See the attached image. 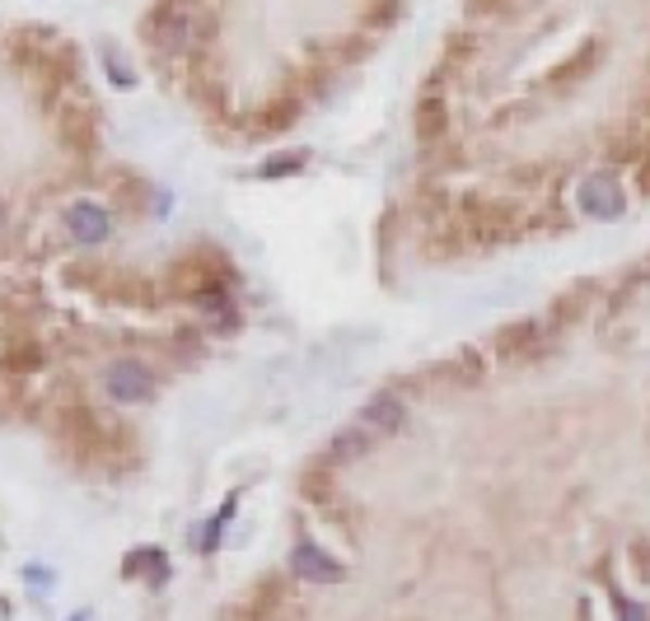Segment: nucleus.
<instances>
[{
    "label": "nucleus",
    "instance_id": "obj_1",
    "mask_svg": "<svg viewBox=\"0 0 650 621\" xmlns=\"http://www.w3.org/2000/svg\"><path fill=\"white\" fill-rule=\"evenodd\" d=\"M207 34H211L207 14H201L197 5H188V0H164V5L146 20V38H150L160 52H168V56L197 52L201 42H207Z\"/></svg>",
    "mask_w": 650,
    "mask_h": 621
},
{
    "label": "nucleus",
    "instance_id": "obj_2",
    "mask_svg": "<svg viewBox=\"0 0 650 621\" xmlns=\"http://www.w3.org/2000/svg\"><path fill=\"white\" fill-rule=\"evenodd\" d=\"M576 206L590 215V220H617V215L627 211V197H623V182H617V174H609V168H599V174L580 178L576 188Z\"/></svg>",
    "mask_w": 650,
    "mask_h": 621
},
{
    "label": "nucleus",
    "instance_id": "obj_3",
    "mask_svg": "<svg viewBox=\"0 0 650 621\" xmlns=\"http://www.w3.org/2000/svg\"><path fill=\"white\" fill-rule=\"evenodd\" d=\"M103 383H108V397L113 402H150L154 397V375L141 360H117Z\"/></svg>",
    "mask_w": 650,
    "mask_h": 621
},
{
    "label": "nucleus",
    "instance_id": "obj_4",
    "mask_svg": "<svg viewBox=\"0 0 650 621\" xmlns=\"http://www.w3.org/2000/svg\"><path fill=\"white\" fill-rule=\"evenodd\" d=\"M290 570H296L304 584H337V580H342V566H337L333 556L323 552L318 542H309V537L296 542V552H290Z\"/></svg>",
    "mask_w": 650,
    "mask_h": 621
},
{
    "label": "nucleus",
    "instance_id": "obj_5",
    "mask_svg": "<svg viewBox=\"0 0 650 621\" xmlns=\"http://www.w3.org/2000/svg\"><path fill=\"white\" fill-rule=\"evenodd\" d=\"M66 229L75 235V243L99 248L108 235H113V220H108V211L95 206V201H75V206L66 211Z\"/></svg>",
    "mask_w": 650,
    "mask_h": 621
},
{
    "label": "nucleus",
    "instance_id": "obj_6",
    "mask_svg": "<svg viewBox=\"0 0 650 621\" xmlns=\"http://www.w3.org/2000/svg\"><path fill=\"white\" fill-rule=\"evenodd\" d=\"M355 426H365L370 434H402V426H408V407H402V397L393 393H379V397H370L365 402V411H361V421Z\"/></svg>",
    "mask_w": 650,
    "mask_h": 621
},
{
    "label": "nucleus",
    "instance_id": "obj_7",
    "mask_svg": "<svg viewBox=\"0 0 650 621\" xmlns=\"http://www.w3.org/2000/svg\"><path fill=\"white\" fill-rule=\"evenodd\" d=\"M538 346H543V328H538V318L515 322V328L501 332V341H497V351L510 355V360H534Z\"/></svg>",
    "mask_w": 650,
    "mask_h": 621
},
{
    "label": "nucleus",
    "instance_id": "obj_8",
    "mask_svg": "<svg viewBox=\"0 0 650 621\" xmlns=\"http://www.w3.org/2000/svg\"><path fill=\"white\" fill-rule=\"evenodd\" d=\"M416 136L422 141H440L445 136V103L436 94H422V103H416Z\"/></svg>",
    "mask_w": 650,
    "mask_h": 621
},
{
    "label": "nucleus",
    "instance_id": "obj_9",
    "mask_svg": "<svg viewBox=\"0 0 650 621\" xmlns=\"http://www.w3.org/2000/svg\"><path fill=\"white\" fill-rule=\"evenodd\" d=\"M42 365V346L38 341H14V346L0 355V369H10V375H28V369Z\"/></svg>",
    "mask_w": 650,
    "mask_h": 621
},
{
    "label": "nucleus",
    "instance_id": "obj_10",
    "mask_svg": "<svg viewBox=\"0 0 650 621\" xmlns=\"http://www.w3.org/2000/svg\"><path fill=\"white\" fill-rule=\"evenodd\" d=\"M370 444H375V434H370L365 426H351V430H342V434L333 440V454H337V458H361Z\"/></svg>",
    "mask_w": 650,
    "mask_h": 621
},
{
    "label": "nucleus",
    "instance_id": "obj_11",
    "mask_svg": "<svg viewBox=\"0 0 650 621\" xmlns=\"http://www.w3.org/2000/svg\"><path fill=\"white\" fill-rule=\"evenodd\" d=\"M304 160H309L304 150H286V154H272V160L262 164L258 174L262 178H290V174H300V168H304Z\"/></svg>",
    "mask_w": 650,
    "mask_h": 621
},
{
    "label": "nucleus",
    "instance_id": "obj_12",
    "mask_svg": "<svg viewBox=\"0 0 650 621\" xmlns=\"http://www.w3.org/2000/svg\"><path fill=\"white\" fill-rule=\"evenodd\" d=\"M113 192H117V201H122L127 211H141V201L150 197V182H146V178H136V174H122Z\"/></svg>",
    "mask_w": 650,
    "mask_h": 621
},
{
    "label": "nucleus",
    "instance_id": "obj_13",
    "mask_svg": "<svg viewBox=\"0 0 650 621\" xmlns=\"http://www.w3.org/2000/svg\"><path fill=\"white\" fill-rule=\"evenodd\" d=\"M613 608H617V617H623V621H650V612L641 608V603H632L627 594H617V588H613Z\"/></svg>",
    "mask_w": 650,
    "mask_h": 621
},
{
    "label": "nucleus",
    "instance_id": "obj_14",
    "mask_svg": "<svg viewBox=\"0 0 650 621\" xmlns=\"http://www.w3.org/2000/svg\"><path fill=\"white\" fill-rule=\"evenodd\" d=\"M108 75L117 80V89H132V85H136V75H132L127 66H122V56H113V52H108Z\"/></svg>",
    "mask_w": 650,
    "mask_h": 621
},
{
    "label": "nucleus",
    "instance_id": "obj_15",
    "mask_svg": "<svg viewBox=\"0 0 650 621\" xmlns=\"http://www.w3.org/2000/svg\"><path fill=\"white\" fill-rule=\"evenodd\" d=\"M0 225H5V206H0Z\"/></svg>",
    "mask_w": 650,
    "mask_h": 621
},
{
    "label": "nucleus",
    "instance_id": "obj_16",
    "mask_svg": "<svg viewBox=\"0 0 650 621\" xmlns=\"http://www.w3.org/2000/svg\"><path fill=\"white\" fill-rule=\"evenodd\" d=\"M0 617H5V603H0Z\"/></svg>",
    "mask_w": 650,
    "mask_h": 621
}]
</instances>
